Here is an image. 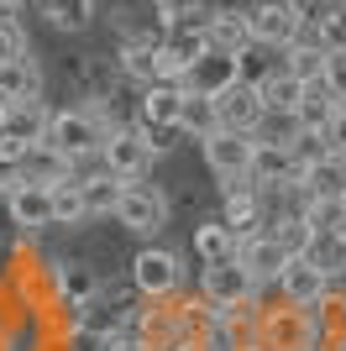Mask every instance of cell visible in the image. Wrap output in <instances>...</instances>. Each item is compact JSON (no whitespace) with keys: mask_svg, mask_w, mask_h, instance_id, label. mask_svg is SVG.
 Returning a JSON list of instances; mask_svg holds the SVG:
<instances>
[{"mask_svg":"<svg viewBox=\"0 0 346 351\" xmlns=\"http://www.w3.org/2000/svg\"><path fill=\"white\" fill-rule=\"evenodd\" d=\"M320 346H325V325L315 309L278 299L273 309H257V320H252V351H320Z\"/></svg>","mask_w":346,"mask_h":351,"instance_id":"6da1fadb","label":"cell"},{"mask_svg":"<svg viewBox=\"0 0 346 351\" xmlns=\"http://www.w3.org/2000/svg\"><path fill=\"white\" fill-rule=\"evenodd\" d=\"M105 126L95 116H89L84 105H69V110H53V126H47V147L53 152H63V158L73 162V168H84V162L100 158V147H105ZM79 178V173H73Z\"/></svg>","mask_w":346,"mask_h":351,"instance_id":"7a4b0ae2","label":"cell"},{"mask_svg":"<svg viewBox=\"0 0 346 351\" xmlns=\"http://www.w3.org/2000/svg\"><path fill=\"white\" fill-rule=\"evenodd\" d=\"M200 293L210 299L216 309H226V315H236V309H252L257 304V278L242 267V257H226V263H210L200 267Z\"/></svg>","mask_w":346,"mask_h":351,"instance_id":"3957f363","label":"cell"},{"mask_svg":"<svg viewBox=\"0 0 346 351\" xmlns=\"http://www.w3.org/2000/svg\"><path fill=\"white\" fill-rule=\"evenodd\" d=\"M115 226H126L131 236H158L163 226H168V194L158 189V184H147V178H137V184H121V199H115Z\"/></svg>","mask_w":346,"mask_h":351,"instance_id":"277c9868","label":"cell"},{"mask_svg":"<svg viewBox=\"0 0 346 351\" xmlns=\"http://www.w3.org/2000/svg\"><path fill=\"white\" fill-rule=\"evenodd\" d=\"M200 152H205V168L220 178V189H231V184H246V178H252V152H257V136L226 132V126H220L216 136H205V142H200Z\"/></svg>","mask_w":346,"mask_h":351,"instance_id":"5b68a950","label":"cell"},{"mask_svg":"<svg viewBox=\"0 0 346 351\" xmlns=\"http://www.w3.org/2000/svg\"><path fill=\"white\" fill-rule=\"evenodd\" d=\"M158 162V152L147 147L142 126H115L111 136H105L100 147V168L111 178H121V184H137V178H147V168Z\"/></svg>","mask_w":346,"mask_h":351,"instance_id":"8992f818","label":"cell"},{"mask_svg":"<svg viewBox=\"0 0 346 351\" xmlns=\"http://www.w3.org/2000/svg\"><path fill=\"white\" fill-rule=\"evenodd\" d=\"M126 283L142 293V299H173V293H184V263H178V252H168V247H142Z\"/></svg>","mask_w":346,"mask_h":351,"instance_id":"52a82bcc","label":"cell"},{"mask_svg":"<svg viewBox=\"0 0 346 351\" xmlns=\"http://www.w3.org/2000/svg\"><path fill=\"white\" fill-rule=\"evenodd\" d=\"M220 226H226L236 241H246V236H257L262 226H268V194L246 178V184H231V189H220Z\"/></svg>","mask_w":346,"mask_h":351,"instance_id":"ba28073f","label":"cell"},{"mask_svg":"<svg viewBox=\"0 0 346 351\" xmlns=\"http://www.w3.org/2000/svg\"><path fill=\"white\" fill-rule=\"evenodd\" d=\"M299 16L288 11V0H257L252 11H246V32H252V43L257 47H273V53H284L294 37H299Z\"/></svg>","mask_w":346,"mask_h":351,"instance_id":"9c48e42d","label":"cell"},{"mask_svg":"<svg viewBox=\"0 0 346 351\" xmlns=\"http://www.w3.org/2000/svg\"><path fill=\"white\" fill-rule=\"evenodd\" d=\"M236 257H242V267L252 273V278H257V289H273V283H278V273L288 267V257H294V252H288L284 241H278V236L268 231V226H262L257 236L236 241Z\"/></svg>","mask_w":346,"mask_h":351,"instance_id":"30bf717a","label":"cell"},{"mask_svg":"<svg viewBox=\"0 0 346 351\" xmlns=\"http://www.w3.org/2000/svg\"><path fill=\"white\" fill-rule=\"evenodd\" d=\"M278 299H284V304H299V309H315L320 299H325V289H331V278H325V273H320L315 263H310V257H288V267L284 273H278Z\"/></svg>","mask_w":346,"mask_h":351,"instance_id":"8fae6325","label":"cell"},{"mask_svg":"<svg viewBox=\"0 0 346 351\" xmlns=\"http://www.w3.org/2000/svg\"><path fill=\"white\" fill-rule=\"evenodd\" d=\"M216 110H220V126H226V132H246V136L257 132L262 116H268V105H262L257 84H242V79L216 95Z\"/></svg>","mask_w":346,"mask_h":351,"instance_id":"7c38bea8","label":"cell"},{"mask_svg":"<svg viewBox=\"0 0 346 351\" xmlns=\"http://www.w3.org/2000/svg\"><path fill=\"white\" fill-rule=\"evenodd\" d=\"M5 210H11V226L16 231L37 236L43 226H53V189H43V184H16L11 194H5Z\"/></svg>","mask_w":346,"mask_h":351,"instance_id":"4fadbf2b","label":"cell"},{"mask_svg":"<svg viewBox=\"0 0 346 351\" xmlns=\"http://www.w3.org/2000/svg\"><path fill=\"white\" fill-rule=\"evenodd\" d=\"M236 79H242V58H236V53H220V47H210L205 58L189 63L184 89H200V95H220V89H231Z\"/></svg>","mask_w":346,"mask_h":351,"instance_id":"5bb4252c","label":"cell"},{"mask_svg":"<svg viewBox=\"0 0 346 351\" xmlns=\"http://www.w3.org/2000/svg\"><path fill=\"white\" fill-rule=\"evenodd\" d=\"M47 126H53V110L43 100H11L5 105V142L37 147V142H47Z\"/></svg>","mask_w":346,"mask_h":351,"instance_id":"9a60e30c","label":"cell"},{"mask_svg":"<svg viewBox=\"0 0 346 351\" xmlns=\"http://www.w3.org/2000/svg\"><path fill=\"white\" fill-rule=\"evenodd\" d=\"M79 173L63 152H53L47 142H37V147H21V178L27 184H43V189H58V184H69V178Z\"/></svg>","mask_w":346,"mask_h":351,"instance_id":"2e32d148","label":"cell"},{"mask_svg":"<svg viewBox=\"0 0 346 351\" xmlns=\"http://www.w3.org/2000/svg\"><path fill=\"white\" fill-rule=\"evenodd\" d=\"M299 178V168H294V152L278 142H257V152H252V184H257L262 194L284 189V184H294Z\"/></svg>","mask_w":346,"mask_h":351,"instance_id":"e0dca14e","label":"cell"},{"mask_svg":"<svg viewBox=\"0 0 346 351\" xmlns=\"http://www.w3.org/2000/svg\"><path fill=\"white\" fill-rule=\"evenodd\" d=\"M11 100H43V69H37L32 53L0 63V105H11Z\"/></svg>","mask_w":346,"mask_h":351,"instance_id":"ac0fdd59","label":"cell"},{"mask_svg":"<svg viewBox=\"0 0 346 351\" xmlns=\"http://www.w3.org/2000/svg\"><path fill=\"white\" fill-rule=\"evenodd\" d=\"M178 100H184L178 84H142L137 121H142V126H158V132H178Z\"/></svg>","mask_w":346,"mask_h":351,"instance_id":"d6986e66","label":"cell"},{"mask_svg":"<svg viewBox=\"0 0 346 351\" xmlns=\"http://www.w3.org/2000/svg\"><path fill=\"white\" fill-rule=\"evenodd\" d=\"M299 189L310 199H346V158L341 152H325L320 162H310L299 173Z\"/></svg>","mask_w":346,"mask_h":351,"instance_id":"ffe728a7","label":"cell"},{"mask_svg":"<svg viewBox=\"0 0 346 351\" xmlns=\"http://www.w3.org/2000/svg\"><path fill=\"white\" fill-rule=\"evenodd\" d=\"M178 132L205 142V136L220 132V110H216V95H200V89H184V100H178Z\"/></svg>","mask_w":346,"mask_h":351,"instance_id":"44dd1931","label":"cell"},{"mask_svg":"<svg viewBox=\"0 0 346 351\" xmlns=\"http://www.w3.org/2000/svg\"><path fill=\"white\" fill-rule=\"evenodd\" d=\"M284 69L294 73V79H320V69H325V47H320V32L315 27H299V37L284 47Z\"/></svg>","mask_w":346,"mask_h":351,"instance_id":"7402d4cb","label":"cell"},{"mask_svg":"<svg viewBox=\"0 0 346 351\" xmlns=\"http://www.w3.org/2000/svg\"><path fill=\"white\" fill-rule=\"evenodd\" d=\"M336 110H341V100H336L320 79H310V84H304V95H299V105H294V121H299L304 132H325Z\"/></svg>","mask_w":346,"mask_h":351,"instance_id":"603a6c76","label":"cell"},{"mask_svg":"<svg viewBox=\"0 0 346 351\" xmlns=\"http://www.w3.org/2000/svg\"><path fill=\"white\" fill-rule=\"evenodd\" d=\"M299 257H310V263L325 273L331 283H346V236H325V231H310V241H304Z\"/></svg>","mask_w":346,"mask_h":351,"instance_id":"cb8c5ba5","label":"cell"},{"mask_svg":"<svg viewBox=\"0 0 346 351\" xmlns=\"http://www.w3.org/2000/svg\"><path fill=\"white\" fill-rule=\"evenodd\" d=\"M257 95H262V105H268V116H294V105H299V95H304V79H294V73L278 63L257 84Z\"/></svg>","mask_w":346,"mask_h":351,"instance_id":"d4e9b609","label":"cell"},{"mask_svg":"<svg viewBox=\"0 0 346 351\" xmlns=\"http://www.w3.org/2000/svg\"><path fill=\"white\" fill-rule=\"evenodd\" d=\"M205 37H210V47H220V53H242V47L252 43V32H246V16H236V11H216V5H210V16H205Z\"/></svg>","mask_w":346,"mask_h":351,"instance_id":"484cf974","label":"cell"},{"mask_svg":"<svg viewBox=\"0 0 346 351\" xmlns=\"http://www.w3.org/2000/svg\"><path fill=\"white\" fill-rule=\"evenodd\" d=\"M194 257H200V267L236 257V236L220 226V215H216V220H200V226H194Z\"/></svg>","mask_w":346,"mask_h":351,"instance_id":"4316f807","label":"cell"},{"mask_svg":"<svg viewBox=\"0 0 346 351\" xmlns=\"http://www.w3.org/2000/svg\"><path fill=\"white\" fill-rule=\"evenodd\" d=\"M53 32H84L95 21V0H47L43 11H37Z\"/></svg>","mask_w":346,"mask_h":351,"instance_id":"83f0119b","label":"cell"},{"mask_svg":"<svg viewBox=\"0 0 346 351\" xmlns=\"http://www.w3.org/2000/svg\"><path fill=\"white\" fill-rule=\"evenodd\" d=\"M79 189H84L89 215H111L115 199H121V178H111L105 168H100V173H79Z\"/></svg>","mask_w":346,"mask_h":351,"instance_id":"f1b7e54d","label":"cell"},{"mask_svg":"<svg viewBox=\"0 0 346 351\" xmlns=\"http://www.w3.org/2000/svg\"><path fill=\"white\" fill-rule=\"evenodd\" d=\"M84 220H89V205H84L79 178L58 184V189H53V226H84Z\"/></svg>","mask_w":346,"mask_h":351,"instance_id":"f546056e","label":"cell"},{"mask_svg":"<svg viewBox=\"0 0 346 351\" xmlns=\"http://www.w3.org/2000/svg\"><path fill=\"white\" fill-rule=\"evenodd\" d=\"M304 226L325 236H346V199H304Z\"/></svg>","mask_w":346,"mask_h":351,"instance_id":"4dcf8cb0","label":"cell"},{"mask_svg":"<svg viewBox=\"0 0 346 351\" xmlns=\"http://www.w3.org/2000/svg\"><path fill=\"white\" fill-rule=\"evenodd\" d=\"M315 315H320V325H325V336H346V283H331V289H325Z\"/></svg>","mask_w":346,"mask_h":351,"instance_id":"1f68e13d","label":"cell"},{"mask_svg":"<svg viewBox=\"0 0 346 351\" xmlns=\"http://www.w3.org/2000/svg\"><path fill=\"white\" fill-rule=\"evenodd\" d=\"M184 79H189V63L178 58L168 43H158L152 47V84H178L184 89Z\"/></svg>","mask_w":346,"mask_h":351,"instance_id":"d6a6232c","label":"cell"},{"mask_svg":"<svg viewBox=\"0 0 346 351\" xmlns=\"http://www.w3.org/2000/svg\"><path fill=\"white\" fill-rule=\"evenodd\" d=\"M288 152H294V168H310V162H320L325 152H331V142H325V132H299L294 142H288Z\"/></svg>","mask_w":346,"mask_h":351,"instance_id":"836d02e7","label":"cell"},{"mask_svg":"<svg viewBox=\"0 0 346 351\" xmlns=\"http://www.w3.org/2000/svg\"><path fill=\"white\" fill-rule=\"evenodd\" d=\"M27 53V27L16 16H0V63L5 58H21Z\"/></svg>","mask_w":346,"mask_h":351,"instance_id":"e575fe53","label":"cell"},{"mask_svg":"<svg viewBox=\"0 0 346 351\" xmlns=\"http://www.w3.org/2000/svg\"><path fill=\"white\" fill-rule=\"evenodd\" d=\"M21 184V147L16 142H0V199Z\"/></svg>","mask_w":346,"mask_h":351,"instance_id":"d590c367","label":"cell"},{"mask_svg":"<svg viewBox=\"0 0 346 351\" xmlns=\"http://www.w3.org/2000/svg\"><path fill=\"white\" fill-rule=\"evenodd\" d=\"M315 32H320V47H325V53H346V11H341V5H336Z\"/></svg>","mask_w":346,"mask_h":351,"instance_id":"8d00e7d4","label":"cell"},{"mask_svg":"<svg viewBox=\"0 0 346 351\" xmlns=\"http://www.w3.org/2000/svg\"><path fill=\"white\" fill-rule=\"evenodd\" d=\"M320 84L331 89L336 100L346 105V53H325V69H320Z\"/></svg>","mask_w":346,"mask_h":351,"instance_id":"74e56055","label":"cell"},{"mask_svg":"<svg viewBox=\"0 0 346 351\" xmlns=\"http://www.w3.org/2000/svg\"><path fill=\"white\" fill-rule=\"evenodd\" d=\"M288 11L299 16L304 27H320V21H325V16L336 11V0H288Z\"/></svg>","mask_w":346,"mask_h":351,"instance_id":"f35d334b","label":"cell"},{"mask_svg":"<svg viewBox=\"0 0 346 351\" xmlns=\"http://www.w3.org/2000/svg\"><path fill=\"white\" fill-rule=\"evenodd\" d=\"M63 351H105V336H95L89 325H73L69 341H63Z\"/></svg>","mask_w":346,"mask_h":351,"instance_id":"ab89813d","label":"cell"},{"mask_svg":"<svg viewBox=\"0 0 346 351\" xmlns=\"http://www.w3.org/2000/svg\"><path fill=\"white\" fill-rule=\"evenodd\" d=\"M325 142H331V152H341V158H346V105L331 116V126H325Z\"/></svg>","mask_w":346,"mask_h":351,"instance_id":"60d3db41","label":"cell"},{"mask_svg":"<svg viewBox=\"0 0 346 351\" xmlns=\"http://www.w3.org/2000/svg\"><path fill=\"white\" fill-rule=\"evenodd\" d=\"M105 351H152L137 330H121V336H105Z\"/></svg>","mask_w":346,"mask_h":351,"instance_id":"b9f144b4","label":"cell"},{"mask_svg":"<svg viewBox=\"0 0 346 351\" xmlns=\"http://www.w3.org/2000/svg\"><path fill=\"white\" fill-rule=\"evenodd\" d=\"M210 5H216V11H236V16H246L252 5H257V0H210Z\"/></svg>","mask_w":346,"mask_h":351,"instance_id":"7bdbcfd3","label":"cell"},{"mask_svg":"<svg viewBox=\"0 0 346 351\" xmlns=\"http://www.w3.org/2000/svg\"><path fill=\"white\" fill-rule=\"evenodd\" d=\"M173 351H205V341H200V336H189V341H178Z\"/></svg>","mask_w":346,"mask_h":351,"instance_id":"ee69618b","label":"cell"},{"mask_svg":"<svg viewBox=\"0 0 346 351\" xmlns=\"http://www.w3.org/2000/svg\"><path fill=\"white\" fill-rule=\"evenodd\" d=\"M21 5H27V0H0V16H16Z\"/></svg>","mask_w":346,"mask_h":351,"instance_id":"f6af8a7d","label":"cell"},{"mask_svg":"<svg viewBox=\"0 0 346 351\" xmlns=\"http://www.w3.org/2000/svg\"><path fill=\"white\" fill-rule=\"evenodd\" d=\"M320 351H346V336H325V346Z\"/></svg>","mask_w":346,"mask_h":351,"instance_id":"bcb514c9","label":"cell"},{"mask_svg":"<svg viewBox=\"0 0 346 351\" xmlns=\"http://www.w3.org/2000/svg\"><path fill=\"white\" fill-rule=\"evenodd\" d=\"M0 142H5V105H0Z\"/></svg>","mask_w":346,"mask_h":351,"instance_id":"7dc6e473","label":"cell"},{"mask_svg":"<svg viewBox=\"0 0 346 351\" xmlns=\"http://www.w3.org/2000/svg\"><path fill=\"white\" fill-rule=\"evenodd\" d=\"M336 5H341V11H346V0H336Z\"/></svg>","mask_w":346,"mask_h":351,"instance_id":"c3c4849f","label":"cell"}]
</instances>
